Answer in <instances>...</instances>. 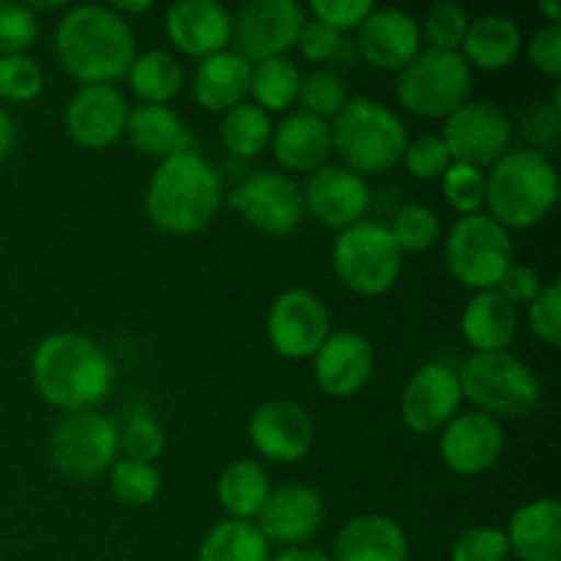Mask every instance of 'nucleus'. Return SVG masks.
Wrapping results in <instances>:
<instances>
[{
	"instance_id": "nucleus-39",
	"label": "nucleus",
	"mask_w": 561,
	"mask_h": 561,
	"mask_svg": "<svg viewBox=\"0 0 561 561\" xmlns=\"http://www.w3.org/2000/svg\"><path fill=\"white\" fill-rule=\"evenodd\" d=\"M438 181H442L444 201L458 211V217L482 211V206H485V173L480 168L453 162Z\"/></svg>"
},
{
	"instance_id": "nucleus-6",
	"label": "nucleus",
	"mask_w": 561,
	"mask_h": 561,
	"mask_svg": "<svg viewBox=\"0 0 561 561\" xmlns=\"http://www.w3.org/2000/svg\"><path fill=\"white\" fill-rule=\"evenodd\" d=\"M458 381L463 400L499 422L535 414L542 398L535 370L510 351L471 354L460 365Z\"/></svg>"
},
{
	"instance_id": "nucleus-20",
	"label": "nucleus",
	"mask_w": 561,
	"mask_h": 561,
	"mask_svg": "<svg viewBox=\"0 0 561 561\" xmlns=\"http://www.w3.org/2000/svg\"><path fill=\"white\" fill-rule=\"evenodd\" d=\"M129 104L115 85H82L64 113L66 135L88 151H102L124 137Z\"/></svg>"
},
{
	"instance_id": "nucleus-5",
	"label": "nucleus",
	"mask_w": 561,
	"mask_h": 561,
	"mask_svg": "<svg viewBox=\"0 0 561 561\" xmlns=\"http://www.w3.org/2000/svg\"><path fill=\"white\" fill-rule=\"evenodd\" d=\"M332 153L356 175H381L403 162L409 129L403 118L376 99H348L332 121Z\"/></svg>"
},
{
	"instance_id": "nucleus-17",
	"label": "nucleus",
	"mask_w": 561,
	"mask_h": 561,
	"mask_svg": "<svg viewBox=\"0 0 561 561\" xmlns=\"http://www.w3.org/2000/svg\"><path fill=\"white\" fill-rule=\"evenodd\" d=\"M504 427L482 411L455 416L438 433V458L453 474L477 477L491 471L502 460Z\"/></svg>"
},
{
	"instance_id": "nucleus-15",
	"label": "nucleus",
	"mask_w": 561,
	"mask_h": 561,
	"mask_svg": "<svg viewBox=\"0 0 561 561\" xmlns=\"http://www.w3.org/2000/svg\"><path fill=\"white\" fill-rule=\"evenodd\" d=\"M463 392H460L458 370L444 362H427L405 383L400 394V416L409 431L420 436L442 433L444 425L460 414Z\"/></svg>"
},
{
	"instance_id": "nucleus-11",
	"label": "nucleus",
	"mask_w": 561,
	"mask_h": 561,
	"mask_svg": "<svg viewBox=\"0 0 561 561\" xmlns=\"http://www.w3.org/2000/svg\"><path fill=\"white\" fill-rule=\"evenodd\" d=\"M513 118L488 99H469L444 118L442 140L453 162L491 168L513 148Z\"/></svg>"
},
{
	"instance_id": "nucleus-36",
	"label": "nucleus",
	"mask_w": 561,
	"mask_h": 561,
	"mask_svg": "<svg viewBox=\"0 0 561 561\" xmlns=\"http://www.w3.org/2000/svg\"><path fill=\"white\" fill-rule=\"evenodd\" d=\"M110 491L126 507H148L162 493V474L153 463L118 458L110 466Z\"/></svg>"
},
{
	"instance_id": "nucleus-18",
	"label": "nucleus",
	"mask_w": 561,
	"mask_h": 561,
	"mask_svg": "<svg viewBox=\"0 0 561 561\" xmlns=\"http://www.w3.org/2000/svg\"><path fill=\"white\" fill-rule=\"evenodd\" d=\"M301 197H305V214H310L323 228L340 233L365 219L370 206V186L343 164H323L307 175Z\"/></svg>"
},
{
	"instance_id": "nucleus-24",
	"label": "nucleus",
	"mask_w": 561,
	"mask_h": 561,
	"mask_svg": "<svg viewBox=\"0 0 561 561\" xmlns=\"http://www.w3.org/2000/svg\"><path fill=\"white\" fill-rule=\"evenodd\" d=\"M272 157L285 173H316L332 157V126L307 113H288L272 131Z\"/></svg>"
},
{
	"instance_id": "nucleus-23",
	"label": "nucleus",
	"mask_w": 561,
	"mask_h": 561,
	"mask_svg": "<svg viewBox=\"0 0 561 561\" xmlns=\"http://www.w3.org/2000/svg\"><path fill=\"white\" fill-rule=\"evenodd\" d=\"M359 53L373 69H405L422 53L420 22L400 9H373L359 25Z\"/></svg>"
},
{
	"instance_id": "nucleus-52",
	"label": "nucleus",
	"mask_w": 561,
	"mask_h": 561,
	"mask_svg": "<svg viewBox=\"0 0 561 561\" xmlns=\"http://www.w3.org/2000/svg\"><path fill=\"white\" fill-rule=\"evenodd\" d=\"M14 142H16L14 121H11V115L0 107V164L11 157V151H14Z\"/></svg>"
},
{
	"instance_id": "nucleus-33",
	"label": "nucleus",
	"mask_w": 561,
	"mask_h": 561,
	"mask_svg": "<svg viewBox=\"0 0 561 561\" xmlns=\"http://www.w3.org/2000/svg\"><path fill=\"white\" fill-rule=\"evenodd\" d=\"M272 546L255 520L225 518L203 537L197 548V561H268Z\"/></svg>"
},
{
	"instance_id": "nucleus-42",
	"label": "nucleus",
	"mask_w": 561,
	"mask_h": 561,
	"mask_svg": "<svg viewBox=\"0 0 561 561\" xmlns=\"http://www.w3.org/2000/svg\"><path fill=\"white\" fill-rule=\"evenodd\" d=\"M38 38V16L31 5L0 3V58L27 55Z\"/></svg>"
},
{
	"instance_id": "nucleus-3",
	"label": "nucleus",
	"mask_w": 561,
	"mask_h": 561,
	"mask_svg": "<svg viewBox=\"0 0 561 561\" xmlns=\"http://www.w3.org/2000/svg\"><path fill=\"white\" fill-rule=\"evenodd\" d=\"M222 206V179L201 153L162 159L146 186V214L168 236L201 233Z\"/></svg>"
},
{
	"instance_id": "nucleus-27",
	"label": "nucleus",
	"mask_w": 561,
	"mask_h": 561,
	"mask_svg": "<svg viewBox=\"0 0 561 561\" xmlns=\"http://www.w3.org/2000/svg\"><path fill=\"white\" fill-rule=\"evenodd\" d=\"M252 64L236 49L208 55L192 71V99L208 113H228L250 96Z\"/></svg>"
},
{
	"instance_id": "nucleus-38",
	"label": "nucleus",
	"mask_w": 561,
	"mask_h": 561,
	"mask_svg": "<svg viewBox=\"0 0 561 561\" xmlns=\"http://www.w3.org/2000/svg\"><path fill=\"white\" fill-rule=\"evenodd\" d=\"M389 233L398 241L403 255L405 252H425L442 239V219L431 206L411 203V206H403L394 214Z\"/></svg>"
},
{
	"instance_id": "nucleus-19",
	"label": "nucleus",
	"mask_w": 561,
	"mask_h": 561,
	"mask_svg": "<svg viewBox=\"0 0 561 561\" xmlns=\"http://www.w3.org/2000/svg\"><path fill=\"white\" fill-rule=\"evenodd\" d=\"M312 378L329 398H354L376 373V351L365 334L354 329H337L312 356Z\"/></svg>"
},
{
	"instance_id": "nucleus-28",
	"label": "nucleus",
	"mask_w": 561,
	"mask_h": 561,
	"mask_svg": "<svg viewBox=\"0 0 561 561\" xmlns=\"http://www.w3.org/2000/svg\"><path fill=\"white\" fill-rule=\"evenodd\" d=\"M510 553L520 561H561V507L553 496L531 499L510 515Z\"/></svg>"
},
{
	"instance_id": "nucleus-4",
	"label": "nucleus",
	"mask_w": 561,
	"mask_h": 561,
	"mask_svg": "<svg viewBox=\"0 0 561 561\" xmlns=\"http://www.w3.org/2000/svg\"><path fill=\"white\" fill-rule=\"evenodd\" d=\"M559 173L551 157L535 148H510L485 173V214L504 230H529L553 211Z\"/></svg>"
},
{
	"instance_id": "nucleus-51",
	"label": "nucleus",
	"mask_w": 561,
	"mask_h": 561,
	"mask_svg": "<svg viewBox=\"0 0 561 561\" xmlns=\"http://www.w3.org/2000/svg\"><path fill=\"white\" fill-rule=\"evenodd\" d=\"M529 64L548 80L561 77V25H542L531 33L529 44H524Z\"/></svg>"
},
{
	"instance_id": "nucleus-21",
	"label": "nucleus",
	"mask_w": 561,
	"mask_h": 561,
	"mask_svg": "<svg viewBox=\"0 0 561 561\" xmlns=\"http://www.w3.org/2000/svg\"><path fill=\"white\" fill-rule=\"evenodd\" d=\"M327 518L323 496L310 485H283L268 493L255 526L268 546L301 548Z\"/></svg>"
},
{
	"instance_id": "nucleus-9",
	"label": "nucleus",
	"mask_w": 561,
	"mask_h": 561,
	"mask_svg": "<svg viewBox=\"0 0 561 561\" xmlns=\"http://www.w3.org/2000/svg\"><path fill=\"white\" fill-rule=\"evenodd\" d=\"M471 69L460 53L422 49L405 69L398 71L400 107L416 118H447L449 113L469 102Z\"/></svg>"
},
{
	"instance_id": "nucleus-40",
	"label": "nucleus",
	"mask_w": 561,
	"mask_h": 561,
	"mask_svg": "<svg viewBox=\"0 0 561 561\" xmlns=\"http://www.w3.org/2000/svg\"><path fill=\"white\" fill-rule=\"evenodd\" d=\"M469 14L458 3H436L425 11L420 22V33L431 49H447V53H460L466 31H469Z\"/></svg>"
},
{
	"instance_id": "nucleus-7",
	"label": "nucleus",
	"mask_w": 561,
	"mask_h": 561,
	"mask_svg": "<svg viewBox=\"0 0 561 561\" xmlns=\"http://www.w3.org/2000/svg\"><path fill=\"white\" fill-rule=\"evenodd\" d=\"M403 250L389 233V225L359 219L340 230L332 244L334 277L356 296L376 299L389 294L403 274Z\"/></svg>"
},
{
	"instance_id": "nucleus-22",
	"label": "nucleus",
	"mask_w": 561,
	"mask_h": 561,
	"mask_svg": "<svg viewBox=\"0 0 561 561\" xmlns=\"http://www.w3.org/2000/svg\"><path fill=\"white\" fill-rule=\"evenodd\" d=\"M164 33L181 55L208 58L233 42V14L219 0H179L164 14Z\"/></svg>"
},
{
	"instance_id": "nucleus-32",
	"label": "nucleus",
	"mask_w": 561,
	"mask_h": 561,
	"mask_svg": "<svg viewBox=\"0 0 561 561\" xmlns=\"http://www.w3.org/2000/svg\"><path fill=\"white\" fill-rule=\"evenodd\" d=\"M184 80V66L168 49H148L137 55L126 71V82L140 104H168L170 99L179 96Z\"/></svg>"
},
{
	"instance_id": "nucleus-34",
	"label": "nucleus",
	"mask_w": 561,
	"mask_h": 561,
	"mask_svg": "<svg viewBox=\"0 0 561 561\" xmlns=\"http://www.w3.org/2000/svg\"><path fill=\"white\" fill-rule=\"evenodd\" d=\"M301 71L294 60L272 58L252 66L250 96L255 107L263 113H288L299 99Z\"/></svg>"
},
{
	"instance_id": "nucleus-2",
	"label": "nucleus",
	"mask_w": 561,
	"mask_h": 561,
	"mask_svg": "<svg viewBox=\"0 0 561 561\" xmlns=\"http://www.w3.org/2000/svg\"><path fill=\"white\" fill-rule=\"evenodd\" d=\"M31 378L44 403L75 414L96 409L107 398L115 370L96 340L77 332H55L33 351Z\"/></svg>"
},
{
	"instance_id": "nucleus-37",
	"label": "nucleus",
	"mask_w": 561,
	"mask_h": 561,
	"mask_svg": "<svg viewBox=\"0 0 561 561\" xmlns=\"http://www.w3.org/2000/svg\"><path fill=\"white\" fill-rule=\"evenodd\" d=\"M296 102L301 104V113L316 115L321 121H334L343 113L345 104H348V88L332 71L316 69L310 75H301L299 99Z\"/></svg>"
},
{
	"instance_id": "nucleus-53",
	"label": "nucleus",
	"mask_w": 561,
	"mask_h": 561,
	"mask_svg": "<svg viewBox=\"0 0 561 561\" xmlns=\"http://www.w3.org/2000/svg\"><path fill=\"white\" fill-rule=\"evenodd\" d=\"M268 561H332L327 557V553L316 551V548H285V551H279L277 557L268 559Z\"/></svg>"
},
{
	"instance_id": "nucleus-30",
	"label": "nucleus",
	"mask_w": 561,
	"mask_h": 561,
	"mask_svg": "<svg viewBox=\"0 0 561 561\" xmlns=\"http://www.w3.org/2000/svg\"><path fill=\"white\" fill-rule=\"evenodd\" d=\"M460 332L474 354H499L513 345L518 334V310L510 307L496 290H480L466 301Z\"/></svg>"
},
{
	"instance_id": "nucleus-10",
	"label": "nucleus",
	"mask_w": 561,
	"mask_h": 561,
	"mask_svg": "<svg viewBox=\"0 0 561 561\" xmlns=\"http://www.w3.org/2000/svg\"><path fill=\"white\" fill-rule=\"evenodd\" d=\"M121 455V425L102 411H75L55 425L49 436V463L75 482L107 474Z\"/></svg>"
},
{
	"instance_id": "nucleus-16",
	"label": "nucleus",
	"mask_w": 561,
	"mask_h": 561,
	"mask_svg": "<svg viewBox=\"0 0 561 561\" xmlns=\"http://www.w3.org/2000/svg\"><path fill=\"white\" fill-rule=\"evenodd\" d=\"M247 436L261 458L283 466L299 463L316 444V422L294 400H268L252 411Z\"/></svg>"
},
{
	"instance_id": "nucleus-12",
	"label": "nucleus",
	"mask_w": 561,
	"mask_h": 561,
	"mask_svg": "<svg viewBox=\"0 0 561 561\" xmlns=\"http://www.w3.org/2000/svg\"><path fill=\"white\" fill-rule=\"evenodd\" d=\"M228 206L257 233L277 236V239L296 233L305 222L301 186L277 170L247 175L228 195Z\"/></svg>"
},
{
	"instance_id": "nucleus-46",
	"label": "nucleus",
	"mask_w": 561,
	"mask_h": 561,
	"mask_svg": "<svg viewBox=\"0 0 561 561\" xmlns=\"http://www.w3.org/2000/svg\"><path fill=\"white\" fill-rule=\"evenodd\" d=\"M403 164L409 175L416 181H436L447 173L453 164L447 146H444L442 135H422L416 140H409V148L403 153Z\"/></svg>"
},
{
	"instance_id": "nucleus-35",
	"label": "nucleus",
	"mask_w": 561,
	"mask_h": 561,
	"mask_svg": "<svg viewBox=\"0 0 561 561\" xmlns=\"http://www.w3.org/2000/svg\"><path fill=\"white\" fill-rule=\"evenodd\" d=\"M272 115L263 113L252 102L236 104L233 110H228L222 115V126H219L225 151L239 159H255L257 153L266 151L268 142H272Z\"/></svg>"
},
{
	"instance_id": "nucleus-48",
	"label": "nucleus",
	"mask_w": 561,
	"mask_h": 561,
	"mask_svg": "<svg viewBox=\"0 0 561 561\" xmlns=\"http://www.w3.org/2000/svg\"><path fill=\"white\" fill-rule=\"evenodd\" d=\"M373 9L376 5L370 0H312L310 3L312 20L334 27L337 33L359 31V25L370 16Z\"/></svg>"
},
{
	"instance_id": "nucleus-13",
	"label": "nucleus",
	"mask_w": 561,
	"mask_h": 561,
	"mask_svg": "<svg viewBox=\"0 0 561 561\" xmlns=\"http://www.w3.org/2000/svg\"><path fill=\"white\" fill-rule=\"evenodd\" d=\"M266 334L272 348L283 359H312L332 334L327 301L307 288L283 290L268 307Z\"/></svg>"
},
{
	"instance_id": "nucleus-1",
	"label": "nucleus",
	"mask_w": 561,
	"mask_h": 561,
	"mask_svg": "<svg viewBox=\"0 0 561 561\" xmlns=\"http://www.w3.org/2000/svg\"><path fill=\"white\" fill-rule=\"evenodd\" d=\"M55 55L69 77L82 85H115L137 58L129 20L110 5H71L55 27Z\"/></svg>"
},
{
	"instance_id": "nucleus-49",
	"label": "nucleus",
	"mask_w": 561,
	"mask_h": 561,
	"mask_svg": "<svg viewBox=\"0 0 561 561\" xmlns=\"http://www.w3.org/2000/svg\"><path fill=\"white\" fill-rule=\"evenodd\" d=\"M296 47H299L301 58L310 60V64H327L343 47V33H337L334 27L323 25L318 20H305L301 25L299 38H296Z\"/></svg>"
},
{
	"instance_id": "nucleus-44",
	"label": "nucleus",
	"mask_w": 561,
	"mask_h": 561,
	"mask_svg": "<svg viewBox=\"0 0 561 561\" xmlns=\"http://www.w3.org/2000/svg\"><path fill=\"white\" fill-rule=\"evenodd\" d=\"M510 542L496 526H469L453 542V561H507Z\"/></svg>"
},
{
	"instance_id": "nucleus-8",
	"label": "nucleus",
	"mask_w": 561,
	"mask_h": 561,
	"mask_svg": "<svg viewBox=\"0 0 561 561\" xmlns=\"http://www.w3.org/2000/svg\"><path fill=\"white\" fill-rule=\"evenodd\" d=\"M444 257L453 279L463 288L493 290L502 274L515 263V244L510 230H504L491 214L458 217L447 233Z\"/></svg>"
},
{
	"instance_id": "nucleus-41",
	"label": "nucleus",
	"mask_w": 561,
	"mask_h": 561,
	"mask_svg": "<svg viewBox=\"0 0 561 561\" xmlns=\"http://www.w3.org/2000/svg\"><path fill=\"white\" fill-rule=\"evenodd\" d=\"M44 91V71L31 55L0 58V96L9 102H33Z\"/></svg>"
},
{
	"instance_id": "nucleus-50",
	"label": "nucleus",
	"mask_w": 561,
	"mask_h": 561,
	"mask_svg": "<svg viewBox=\"0 0 561 561\" xmlns=\"http://www.w3.org/2000/svg\"><path fill=\"white\" fill-rule=\"evenodd\" d=\"M542 285L546 283H542V277L535 272V268L526 266V263H513V266L502 274V279H499L493 290H496L510 307L518 310V307H529L531 301L537 299Z\"/></svg>"
},
{
	"instance_id": "nucleus-43",
	"label": "nucleus",
	"mask_w": 561,
	"mask_h": 561,
	"mask_svg": "<svg viewBox=\"0 0 561 561\" xmlns=\"http://www.w3.org/2000/svg\"><path fill=\"white\" fill-rule=\"evenodd\" d=\"M164 447H168V438H164L159 422L151 420V416L135 414L121 427V453H124V458L153 463V460L162 458Z\"/></svg>"
},
{
	"instance_id": "nucleus-47",
	"label": "nucleus",
	"mask_w": 561,
	"mask_h": 561,
	"mask_svg": "<svg viewBox=\"0 0 561 561\" xmlns=\"http://www.w3.org/2000/svg\"><path fill=\"white\" fill-rule=\"evenodd\" d=\"M529 329L548 348L561 343V279L542 285L537 299L529 305Z\"/></svg>"
},
{
	"instance_id": "nucleus-14",
	"label": "nucleus",
	"mask_w": 561,
	"mask_h": 561,
	"mask_svg": "<svg viewBox=\"0 0 561 561\" xmlns=\"http://www.w3.org/2000/svg\"><path fill=\"white\" fill-rule=\"evenodd\" d=\"M307 14L294 0H252L233 16L236 53L250 60L285 58L296 47Z\"/></svg>"
},
{
	"instance_id": "nucleus-26",
	"label": "nucleus",
	"mask_w": 561,
	"mask_h": 561,
	"mask_svg": "<svg viewBox=\"0 0 561 561\" xmlns=\"http://www.w3.org/2000/svg\"><path fill=\"white\" fill-rule=\"evenodd\" d=\"M332 561H409V535L387 515H356L334 537Z\"/></svg>"
},
{
	"instance_id": "nucleus-45",
	"label": "nucleus",
	"mask_w": 561,
	"mask_h": 561,
	"mask_svg": "<svg viewBox=\"0 0 561 561\" xmlns=\"http://www.w3.org/2000/svg\"><path fill=\"white\" fill-rule=\"evenodd\" d=\"M561 131V102L559 85L553 88L551 102H535L520 115V135L526 137L529 148L546 153V148L557 146Z\"/></svg>"
},
{
	"instance_id": "nucleus-25",
	"label": "nucleus",
	"mask_w": 561,
	"mask_h": 561,
	"mask_svg": "<svg viewBox=\"0 0 561 561\" xmlns=\"http://www.w3.org/2000/svg\"><path fill=\"white\" fill-rule=\"evenodd\" d=\"M126 140L131 142L137 153L151 159H168L175 153H201L195 131L186 129L181 115L170 110L168 104H137L129 107L124 129Z\"/></svg>"
},
{
	"instance_id": "nucleus-31",
	"label": "nucleus",
	"mask_w": 561,
	"mask_h": 561,
	"mask_svg": "<svg viewBox=\"0 0 561 561\" xmlns=\"http://www.w3.org/2000/svg\"><path fill=\"white\" fill-rule=\"evenodd\" d=\"M268 493H272V482H268L266 469L257 460H233L219 474L217 499L228 518L233 520H255L266 504Z\"/></svg>"
},
{
	"instance_id": "nucleus-54",
	"label": "nucleus",
	"mask_w": 561,
	"mask_h": 561,
	"mask_svg": "<svg viewBox=\"0 0 561 561\" xmlns=\"http://www.w3.org/2000/svg\"><path fill=\"white\" fill-rule=\"evenodd\" d=\"M110 9H113L115 14H121L126 20V16H131V14H146V11H151V3H148V0H140V3H129V0H115Z\"/></svg>"
},
{
	"instance_id": "nucleus-29",
	"label": "nucleus",
	"mask_w": 561,
	"mask_h": 561,
	"mask_svg": "<svg viewBox=\"0 0 561 561\" xmlns=\"http://www.w3.org/2000/svg\"><path fill=\"white\" fill-rule=\"evenodd\" d=\"M524 31L507 14H482L469 22L460 55L469 69L504 71L524 53Z\"/></svg>"
}]
</instances>
